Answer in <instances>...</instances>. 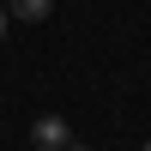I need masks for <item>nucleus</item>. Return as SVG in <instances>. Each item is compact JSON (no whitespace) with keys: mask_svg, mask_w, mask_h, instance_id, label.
Wrapping results in <instances>:
<instances>
[{"mask_svg":"<svg viewBox=\"0 0 151 151\" xmlns=\"http://www.w3.org/2000/svg\"><path fill=\"white\" fill-rule=\"evenodd\" d=\"M30 139H36V151H60L73 139V127H67V115H36L30 121Z\"/></svg>","mask_w":151,"mask_h":151,"instance_id":"f257e3e1","label":"nucleus"},{"mask_svg":"<svg viewBox=\"0 0 151 151\" xmlns=\"http://www.w3.org/2000/svg\"><path fill=\"white\" fill-rule=\"evenodd\" d=\"M12 18H24V24H42V18H48V0H12Z\"/></svg>","mask_w":151,"mask_h":151,"instance_id":"f03ea898","label":"nucleus"},{"mask_svg":"<svg viewBox=\"0 0 151 151\" xmlns=\"http://www.w3.org/2000/svg\"><path fill=\"white\" fill-rule=\"evenodd\" d=\"M60 151H91V145H85V139H67V145H60Z\"/></svg>","mask_w":151,"mask_h":151,"instance_id":"7ed1b4c3","label":"nucleus"},{"mask_svg":"<svg viewBox=\"0 0 151 151\" xmlns=\"http://www.w3.org/2000/svg\"><path fill=\"white\" fill-rule=\"evenodd\" d=\"M6 18H12V12H6V6H0V36H6Z\"/></svg>","mask_w":151,"mask_h":151,"instance_id":"20e7f679","label":"nucleus"},{"mask_svg":"<svg viewBox=\"0 0 151 151\" xmlns=\"http://www.w3.org/2000/svg\"><path fill=\"white\" fill-rule=\"evenodd\" d=\"M145 151H151V139H145Z\"/></svg>","mask_w":151,"mask_h":151,"instance_id":"39448f33","label":"nucleus"}]
</instances>
